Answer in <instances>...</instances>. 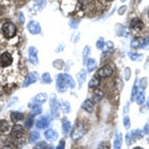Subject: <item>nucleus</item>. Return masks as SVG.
I'll return each instance as SVG.
<instances>
[{
  "mask_svg": "<svg viewBox=\"0 0 149 149\" xmlns=\"http://www.w3.org/2000/svg\"><path fill=\"white\" fill-rule=\"evenodd\" d=\"M91 54V47L90 46H86L85 49H84V52H83V57H84V60L86 61V58L90 56Z\"/></svg>",
  "mask_w": 149,
  "mask_h": 149,
  "instance_id": "obj_35",
  "label": "nucleus"
},
{
  "mask_svg": "<svg viewBox=\"0 0 149 149\" xmlns=\"http://www.w3.org/2000/svg\"><path fill=\"white\" fill-rule=\"evenodd\" d=\"M33 125V118L32 117H28L27 119H26V122H25V127L26 128H28V129H30L31 127H32Z\"/></svg>",
  "mask_w": 149,
  "mask_h": 149,
  "instance_id": "obj_36",
  "label": "nucleus"
},
{
  "mask_svg": "<svg viewBox=\"0 0 149 149\" xmlns=\"http://www.w3.org/2000/svg\"><path fill=\"white\" fill-rule=\"evenodd\" d=\"M71 122L69 121V119L67 118V117H64L63 119H62V130H63V134L65 136L68 135L69 132L71 131Z\"/></svg>",
  "mask_w": 149,
  "mask_h": 149,
  "instance_id": "obj_15",
  "label": "nucleus"
},
{
  "mask_svg": "<svg viewBox=\"0 0 149 149\" xmlns=\"http://www.w3.org/2000/svg\"><path fill=\"white\" fill-rule=\"evenodd\" d=\"M2 32H3V35L5 36L6 38L10 39V38H13L14 36L16 35V33H17V28H16V26L14 25L13 23L6 22L2 26Z\"/></svg>",
  "mask_w": 149,
  "mask_h": 149,
  "instance_id": "obj_2",
  "label": "nucleus"
},
{
  "mask_svg": "<svg viewBox=\"0 0 149 149\" xmlns=\"http://www.w3.org/2000/svg\"><path fill=\"white\" fill-rule=\"evenodd\" d=\"M68 84H67L66 80H65L63 74H58L57 77V88L60 93H65L67 92V88H68Z\"/></svg>",
  "mask_w": 149,
  "mask_h": 149,
  "instance_id": "obj_5",
  "label": "nucleus"
},
{
  "mask_svg": "<svg viewBox=\"0 0 149 149\" xmlns=\"http://www.w3.org/2000/svg\"><path fill=\"white\" fill-rule=\"evenodd\" d=\"M129 57H130L132 61H138L142 58V55L137 54V53H129Z\"/></svg>",
  "mask_w": 149,
  "mask_h": 149,
  "instance_id": "obj_33",
  "label": "nucleus"
},
{
  "mask_svg": "<svg viewBox=\"0 0 149 149\" xmlns=\"http://www.w3.org/2000/svg\"><path fill=\"white\" fill-rule=\"evenodd\" d=\"M149 47V36H148V38L146 40H144V44H143V47L144 49H146V48H148Z\"/></svg>",
  "mask_w": 149,
  "mask_h": 149,
  "instance_id": "obj_44",
  "label": "nucleus"
},
{
  "mask_svg": "<svg viewBox=\"0 0 149 149\" xmlns=\"http://www.w3.org/2000/svg\"><path fill=\"white\" fill-rule=\"evenodd\" d=\"M85 133H86L85 125H84L83 123H81V122H78V123L73 127V129H72L71 137L73 140H79V139H81L83 137Z\"/></svg>",
  "mask_w": 149,
  "mask_h": 149,
  "instance_id": "obj_1",
  "label": "nucleus"
},
{
  "mask_svg": "<svg viewBox=\"0 0 149 149\" xmlns=\"http://www.w3.org/2000/svg\"><path fill=\"white\" fill-rule=\"evenodd\" d=\"M130 27L133 29V30L140 32V31H142L144 28V23L142 22L141 19L133 18V19H131V21H130Z\"/></svg>",
  "mask_w": 149,
  "mask_h": 149,
  "instance_id": "obj_10",
  "label": "nucleus"
},
{
  "mask_svg": "<svg viewBox=\"0 0 149 149\" xmlns=\"http://www.w3.org/2000/svg\"><path fill=\"white\" fill-rule=\"evenodd\" d=\"M10 117H11V120L13 122H18L24 118V114L20 111H12Z\"/></svg>",
  "mask_w": 149,
  "mask_h": 149,
  "instance_id": "obj_19",
  "label": "nucleus"
},
{
  "mask_svg": "<svg viewBox=\"0 0 149 149\" xmlns=\"http://www.w3.org/2000/svg\"><path fill=\"white\" fill-rule=\"evenodd\" d=\"M81 109L86 110V112H92L93 109V102L91 100H86L81 103Z\"/></svg>",
  "mask_w": 149,
  "mask_h": 149,
  "instance_id": "obj_18",
  "label": "nucleus"
},
{
  "mask_svg": "<svg viewBox=\"0 0 149 149\" xmlns=\"http://www.w3.org/2000/svg\"><path fill=\"white\" fill-rule=\"evenodd\" d=\"M86 65L88 72H93V70L97 68V61L95 59H93V58H88V61H86Z\"/></svg>",
  "mask_w": 149,
  "mask_h": 149,
  "instance_id": "obj_20",
  "label": "nucleus"
},
{
  "mask_svg": "<svg viewBox=\"0 0 149 149\" xmlns=\"http://www.w3.org/2000/svg\"><path fill=\"white\" fill-rule=\"evenodd\" d=\"M29 60L32 64L37 65L39 63V59H38V50L35 47H30L28 51Z\"/></svg>",
  "mask_w": 149,
  "mask_h": 149,
  "instance_id": "obj_9",
  "label": "nucleus"
},
{
  "mask_svg": "<svg viewBox=\"0 0 149 149\" xmlns=\"http://www.w3.org/2000/svg\"><path fill=\"white\" fill-rule=\"evenodd\" d=\"M27 29L28 31L33 35H36V34H39L41 32V26L40 24L37 22V21H34V20H31L30 22L27 24Z\"/></svg>",
  "mask_w": 149,
  "mask_h": 149,
  "instance_id": "obj_7",
  "label": "nucleus"
},
{
  "mask_svg": "<svg viewBox=\"0 0 149 149\" xmlns=\"http://www.w3.org/2000/svg\"><path fill=\"white\" fill-rule=\"evenodd\" d=\"M24 134V128L22 125L16 124L11 129V137L14 139H20Z\"/></svg>",
  "mask_w": 149,
  "mask_h": 149,
  "instance_id": "obj_6",
  "label": "nucleus"
},
{
  "mask_svg": "<svg viewBox=\"0 0 149 149\" xmlns=\"http://www.w3.org/2000/svg\"><path fill=\"white\" fill-rule=\"evenodd\" d=\"M39 138H40V133H39V132L36 131V130L31 132V134H30V141H31V142L35 143Z\"/></svg>",
  "mask_w": 149,
  "mask_h": 149,
  "instance_id": "obj_29",
  "label": "nucleus"
},
{
  "mask_svg": "<svg viewBox=\"0 0 149 149\" xmlns=\"http://www.w3.org/2000/svg\"><path fill=\"white\" fill-rule=\"evenodd\" d=\"M42 81H44L45 84H51L52 83V78L50 76L49 73H45L42 74Z\"/></svg>",
  "mask_w": 149,
  "mask_h": 149,
  "instance_id": "obj_31",
  "label": "nucleus"
},
{
  "mask_svg": "<svg viewBox=\"0 0 149 149\" xmlns=\"http://www.w3.org/2000/svg\"><path fill=\"white\" fill-rule=\"evenodd\" d=\"M136 102H137V104L141 105L143 104L144 102H145V91L144 90H140L138 91L137 95H136Z\"/></svg>",
  "mask_w": 149,
  "mask_h": 149,
  "instance_id": "obj_21",
  "label": "nucleus"
},
{
  "mask_svg": "<svg viewBox=\"0 0 149 149\" xmlns=\"http://www.w3.org/2000/svg\"><path fill=\"white\" fill-rule=\"evenodd\" d=\"M143 44H144L143 38L135 37V38H133V39H132L130 45H131V48H133V49H138V48L143 47Z\"/></svg>",
  "mask_w": 149,
  "mask_h": 149,
  "instance_id": "obj_17",
  "label": "nucleus"
},
{
  "mask_svg": "<svg viewBox=\"0 0 149 149\" xmlns=\"http://www.w3.org/2000/svg\"><path fill=\"white\" fill-rule=\"evenodd\" d=\"M102 1H104V2H111L112 0H102Z\"/></svg>",
  "mask_w": 149,
  "mask_h": 149,
  "instance_id": "obj_48",
  "label": "nucleus"
},
{
  "mask_svg": "<svg viewBox=\"0 0 149 149\" xmlns=\"http://www.w3.org/2000/svg\"><path fill=\"white\" fill-rule=\"evenodd\" d=\"M86 78V72L85 70H81L80 73L78 74V81H79V88H81L83 86V84L85 83Z\"/></svg>",
  "mask_w": 149,
  "mask_h": 149,
  "instance_id": "obj_22",
  "label": "nucleus"
},
{
  "mask_svg": "<svg viewBox=\"0 0 149 149\" xmlns=\"http://www.w3.org/2000/svg\"><path fill=\"white\" fill-rule=\"evenodd\" d=\"M3 149H10V148H8V147H7V146H6V147H4Z\"/></svg>",
  "mask_w": 149,
  "mask_h": 149,
  "instance_id": "obj_49",
  "label": "nucleus"
},
{
  "mask_svg": "<svg viewBox=\"0 0 149 149\" xmlns=\"http://www.w3.org/2000/svg\"><path fill=\"white\" fill-rule=\"evenodd\" d=\"M46 100H47V95L44 93H41L32 98L31 103H33L34 105H41L42 103H44L46 102Z\"/></svg>",
  "mask_w": 149,
  "mask_h": 149,
  "instance_id": "obj_11",
  "label": "nucleus"
},
{
  "mask_svg": "<svg viewBox=\"0 0 149 149\" xmlns=\"http://www.w3.org/2000/svg\"><path fill=\"white\" fill-rule=\"evenodd\" d=\"M49 124L50 119L46 116H43L38 119L37 122H36V127H37V129H45L49 126Z\"/></svg>",
  "mask_w": 149,
  "mask_h": 149,
  "instance_id": "obj_13",
  "label": "nucleus"
},
{
  "mask_svg": "<svg viewBox=\"0 0 149 149\" xmlns=\"http://www.w3.org/2000/svg\"><path fill=\"white\" fill-rule=\"evenodd\" d=\"M50 105H51V111L52 114L54 116H57L58 113H59V102L57 100V97L55 95H52L51 97H50Z\"/></svg>",
  "mask_w": 149,
  "mask_h": 149,
  "instance_id": "obj_8",
  "label": "nucleus"
},
{
  "mask_svg": "<svg viewBox=\"0 0 149 149\" xmlns=\"http://www.w3.org/2000/svg\"><path fill=\"white\" fill-rule=\"evenodd\" d=\"M100 85V80L98 77H93L92 80L88 83V88H95Z\"/></svg>",
  "mask_w": 149,
  "mask_h": 149,
  "instance_id": "obj_24",
  "label": "nucleus"
},
{
  "mask_svg": "<svg viewBox=\"0 0 149 149\" xmlns=\"http://www.w3.org/2000/svg\"><path fill=\"white\" fill-rule=\"evenodd\" d=\"M60 107H62V109L64 110L65 113H69L71 111V105H70V103L67 100H62Z\"/></svg>",
  "mask_w": 149,
  "mask_h": 149,
  "instance_id": "obj_28",
  "label": "nucleus"
},
{
  "mask_svg": "<svg viewBox=\"0 0 149 149\" xmlns=\"http://www.w3.org/2000/svg\"><path fill=\"white\" fill-rule=\"evenodd\" d=\"M107 48H109V49H112V48L114 47V46H113V43H112L111 41L107 42Z\"/></svg>",
  "mask_w": 149,
  "mask_h": 149,
  "instance_id": "obj_45",
  "label": "nucleus"
},
{
  "mask_svg": "<svg viewBox=\"0 0 149 149\" xmlns=\"http://www.w3.org/2000/svg\"><path fill=\"white\" fill-rule=\"evenodd\" d=\"M122 146V134L120 132H116L113 139V149H121Z\"/></svg>",
  "mask_w": 149,
  "mask_h": 149,
  "instance_id": "obj_16",
  "label": "nucleus"
},
{
  "mask_svg": "<svg viewBox=\"0 0 149 149\" xmlns=\"http://www.w3.org/2000/svg\"><path fill=\"white\" fill-rule=\"evenodd\" d=\"M125 10H126V6H121L120 8H119V10H118V14H119V15H123Z\"/></svg>",
  "mask_w": 149,
  "mask_h": 149,
  "instance_id": "obj_43",
  "label": "nucleus"
},
{
  "mask_svg": "<svg viewBox=\"0 0 149 149\" xmlns=\"http://www.w3.org/2000/svg\"><path fill=\"white\" fill-rule=\"evenodd\" d=\"M98 149H110L109 147V144L107 142H102L100 144V146H98Z\"/></svg>",
  "mask_w": 149,
  "mask_h": 149,
  "instance_id": "obj_39",
  "label": "nucleus"
},
{
  "mask_svg": "<svg viewBox=\"0 0 149 149\" xmlns=\"http://www.w3.org/2000/svg\"><path fill=\"white\" fill-rule=\"evenodd\" d=\"M103 47H104V41H103L102 38H100L98 41L97 42V48L100 50H102Z\"/></svg>",
  "mask_w": 149,
  "mask_h": 149,
  "instance_id": "obj_37",
  "label": "nucleus"
},
{
  "mask_svg": "<svg viewBox=\"0 0 149 149\" xmlns=\"http://www.w3.org/2000/svg\"><path fill=\"white\" fill-rule=\"evenodd\" d=\"M65 145H66V142H65V140H61L58 144V146L56 147V149H65Z\"/></svg>",
  "mask_w": 149,
  "mask_h": 149,
  "instance_id": "obj_40",
  "label": "nucleus"
},
{
  "mask_svg": "<svg viewBox=\"0 0 149 149\" xmlns=\"http://www.w3.org/2000/svg\"><path fill=\"white\" fill-rule=\"evenodd\" d=\"M78 24H79V21H76V22H74V20L70 21V25L72 26V28H77L78 27Z\"/></svg>",
  "mask_w": 149,
  "mask_h": 149,
  "instance_id": "obj_42",
  "label": "nucleus"
},
{
  "mask_svg": "<svg viewBox=\"0 0 149 149\" xmlns=\"http://www.w3.org/2000/svg\"><path fill=\"white\" fill-rule=\"evenodd\" d=\"M9 130H10V124H9V122L4 120V119L0 120V132L6 133V132H8Z\"/></svg>",
  "mask_w": 149,
  "mask_h": 149,
  "instance_id": "obj_23",
  "label": "nucleus"
},
{
  "mask_svg": "<svg viewBox=\"0 0 149 149\" xmlns=\"http://www.w3.org/2000/svg\"><path fill=\"white\" fill-rule=\"evenodd\" d=\"M47 146L46 142H40L39 144H37V146H36V149H45Z\"/></svg>",
  "mask_w": 149,
  "mask_h": 149,
  "instance_id": "obj_41",
  "label": "nucleus"
},
{
  "mask_svg": "<svg viewBox=\"0 0 149 149\" xmlns=\"http://www.w3.org/2000/svg\"><path fill=\"white\" fill-rule=\"evenodd\" d=\"M123 125L125 127L126 129H129L131 126V123H130V118H129L128 115H125L123 118Z\"/></svg>",
  "mask_w": 149,
  "mask_h": 149,
  "instance_id": "obj_34",
  "label": "nucleus"
},
{
  "mask_svg": "<svg viewBox=\"0 0 149 149\" xmlns=\"http://www.w3.org/2000/svg\"><path fill=\"white\" fill-rule=\"evenodd\" d=\"M63 76H64L65 80H66V81H67V84H68L69 88H74V86H76V83H74V79L72 78V77L70 76V74H63Z\"/></svg>",
  "mask_w": 149,
  "mask_h": 149,
  "instance_id": "obj_26",
  "label": "nucleus"
},
{
  "mask_svg": "<svg viewBox=\"0 0 149 149\" xmlns=\"http://www.w3.org/2000/svg\"><path fill=\"white\" fill-rule=\"evenodd\" d=\"M113 74V68L110 65H107V66H103L102 68H100L97 72V76L100 78H109L111 74Z\"/></svg>",
  "mask_w": 149,
  "mask_h": 149,
  "instance_id": "obj_4",
  "label": "nucleus"
},
{
  "mask_svg": "<svg viewBox=\"0 0 149 149\" xmlns=\"http://www.w3.org/2000/svg\"><path fill=\"white\" fill-rule=\"evenodd\" d=\"M130 74H131V71L129 68H126L124 70V79H125L126 81H128L129 79H130Z\"/></svg>",
  "mask_w": 149,
  "mask_h": 149,
  "instance_id": "obj_38",
  "label": "nucleus"
},
{
  "mask_svg": "<svg viewBox=\"0 0 149 149\" xmlns=\"http://www.w3.org/2000/svg\"><path fill=\"white\" fill-rule=\"evenodd\" d=\"M133 149H143V148H141V147H139V146H136V147H134Z\"/></svg>",
  "mask_w": 149,
  "mask_h": 149,
  "instance_id": "obj_47",
  "label": "nucleus"
},
{
  "mask_svg": "<svg viewBox=\"0 0 149 149\" xmlns=\"http://www.w3.org/2000/svg\"><path fill=\"white\" fill-rule=\"evenodd\" d=\"M38 80V74L36 73V72H32V73H30L28 74L27 79H26V81H24L23 84V86L24 88H27L30 85H32V84L36 83Z\"/></svg>",
  "mask_w": 149,
  "mask_h": 149,
  "instance_id": "obj_12",
  "label": "nucleus"
},
{
  "mask_svg": "<svg viewBox=\"0 0 149 149\" xmlns=\"http://www.w3.org/2000/svg\"><path fill=\"white\" fill-rule=\"evenodd\" d=\"M120 1H121V2H125L126 0H120Z\"/></svg>",
  "mask_w": 149,
  "mask_h": 149,
  "instance_id": "obj_50",
  "label": "nucleus"
},
{
  "mask_svg": "<svg viewBox=\"0 0 149 149\" xmlns=\"http://www.w3.org/2000/svg\"><path fill=\"white\" fill-rule=\"evenodd\" d=\"M32 113L34 115H38L42 113V107L41 105H34L32 109Z\"/></svg>",
  "mask_w": 149,
  "mask_h": 149,
  "instance_id": "obj_32",
  "label": "nucleus"
},
{
  "mask_svg": "<svg viewBox=\"0 0 149 149\" xmlns=\"http://www.w3.org/2000/svg\"><path fill=\"white\" fill-rule=\"evenodd\" d=\"M13 64V57L9 52H4L0 55V68H9Z\"/></svg>",
  "mask_w": 149,
  "mask_h": 149,
  "instance_id": "obj_3",
  "label": "nucleus"
},
{
  "mask_svg": "<svg viewBox=\"0 0 149 149\" xmlns=\"http://www.w3.org/2000/svg\"><path fill=\"white\" fill-rule=\"evenodd\" d=\"M137 93H138V81H137V79H136L135 84L133 85V88H132V91H131V100L132 102L135 100Z\"/></svg>",
  "mask_w": 149,
  "mask_h": 149,
  "instance_id": "obj_27",
  "label": "nucleus"
},
{
  "mask_svg": "<svg viewBox=\"0 0 149 149\" xmlns=\"http://www.w3.org/2000/svg\"><path fill=\"white\" fill-rule=\"evenodd\" d=\"M45 137L48 141H55L56 139L59 137V134H58V132L56 130H54V129H47L46 131H45L44 133Z\"/></svg>",
  "mask_w": 149,
  "mask_h": 149,
  "instance_id": "obj_14",
  "label": "nucleus"
},
{
  "mask_svg": "<svg viewBox=\"0 0 149 149\" xmlns=\"http://www.w3.org/2000/svg\"><path fill=\"white\" fill-rule=\"evenodd\" d=\"M141 135H142V132H141L139 129H136V130H133L130 133V137L132 140H134L135 138H140Z\"/></svg>",
  "mask_w": 149,
  "mask_h": 149,
  "instance_id": "obj_30",
  "label": "nucleus"
},
{
  "mask_svg": "<svg viewBox=\"0 0 149 149\" xmlns=\"http://www.w3.org/2000/svg\"><path fill=\"white\" fill-rule=\"evenodd\" d=\"M146 104H147V109H149V97H148V100H147V102H146Z\"/></svg>",
  "mask_w": 149,
  "mask_h": 149,
  "instance_id": "obj_46",
  "label": "nucleus"
},
{
  "mask_svg": "<svg viewBox=\"0 0 149 149\" xmlns=\"http://www.w3.org/2000/svg\"><path fill=\"white\" fill-rule=\"evenodd\" d=\"M102 97H103V93H102V91H100V90L95 91V93H93V102H100V100H102Z\"/></svg>",
  "mask_w": 149,
  "mask_h": 149,
  "instance_id": "obj_25",
  "label": "nucleus"
}]
</instances>
